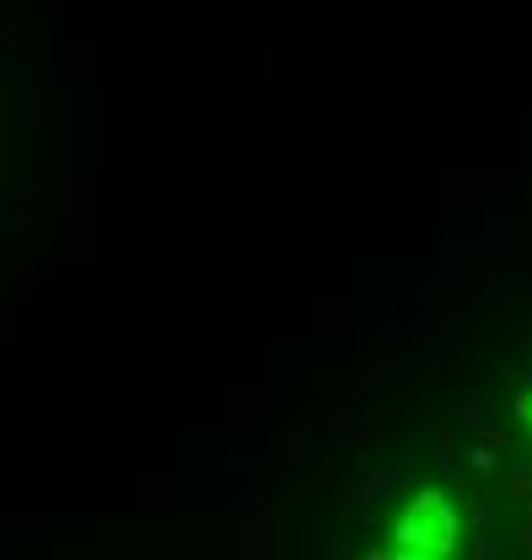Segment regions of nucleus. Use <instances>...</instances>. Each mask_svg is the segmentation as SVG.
<instances>
[{
    "label": "nucleus",
    "mask_w": 532,
    "mask_h": 560,
    "mask_svg": "<svg viewBox=\"0 0 532 560\" xmlns=\"http://www.w3.org/2000/svg\"><path fill=\"white\" fill-rule=\"evenodd\" d=\"M463 545V506L452 490H414L393 512L388 523V545L382 556H403V560H441V556H458Z\"/></svg>",
    "instance_id": "1"
},
{
    "label": "nucleus",
    "mask_w": 532,
    "mask_h": 560,
    "mask_svg": "<svg viewBox=\"0 0 532 560\" xmlns=\"http://www.w3.org/2000/svg\"><path fill=\"white\" fill-rule=\"evenodd\" d=\"M517 416H522V425H528V431H532V394H528V399H522V410H517Z\"/></svg>",
    "instance_id": "2"
}]
</instances>
